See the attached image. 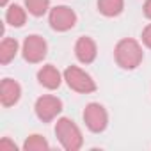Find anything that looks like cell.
I'll list each match as a JSON object with an SVG mask.
<instances>
[{"label":"cell","instance_id":"16","mask_svg":"<svg viewBox=\"0 0 151 151\" xmlns=\"http://www.w3.org/2000/svg\"><path fill=\"white\" fill-rule=\"evenodd\" d=\"M0 151H18V147H16L14 142H11V140L6 137V139L0 140Z\"/></svg>","mask_w":151,"mask_h":151},{"label":"cell","instance_id":"12","mask_svg":"<svg viewBox=\"0 0 151 151\" xmlns=\"http://www.w3.org/2000/svg\"><path fill=\"white\" fill-rule=\"evenodd\" d=\"M123 7H124V0H98V11L109 18L121 14Z\"/></svg>","mask_w":151,"mask_h":151},{"label":"cell","instance_id":"14","mask_svg":"<svg viewBox=\"0 0 151 151\" xmlns=\"http://www.w3.org/2000/svg\"><path fill=\"white\" fill-rule=\"evenodd\" d=\"M48 142L45 140V137L41 135H30L25 144H23V149L25 151H48Z\"/></svg>","mask_w":151,"mask_h":151},{"label":"cell","instance_id":"18","mask_svg":"<svg viewBox=\"0 0 151 151\" xmlns=\"http://www.w3.org/2000/svg\"><path fill=\"white\" fill-rule=\"evenodd\" d=\"M144 16L151 20V0H146L144 2Z\"/></svg>","mask_w":151,"mask_h":151},{"label":"cell","instance_id":"17","mask_svg":"<svg viewBox=\"0 0 151 151\" xmlns=\"http://www.w3.org/2000/svg\"><path fill=\"white\" fill-rule=\"evenodd\" d=\"M142 43H144L147 48H151V25H147V27L142 30Z\"/></svg>","mask_w":151,"mask_h":151},{"label":"cell","instance_id":"6","mask_svg":"<svg viewBox=\"0 0 151 151\" xmlns=\"http://www.w3.org/2000/svg\"><path fill=\"white\" fill-rule=\"evenodd\" d=\"M75 23H77V14H75L73 9H69L66 6H57L50 11V25L53 30L66 32V30L73 29Z\"/></svg>","mask_w":151,"mask_h":151},{"label":"cell","instance_id":"5","mask_svg":"<svg viewBox=\"0 0 151 151\" xmlns=\"http://www.w3.org/2000/svg\"><path fill=\"white\" fill-rule=\"evenodd\" d=\"M84 121H86V126L91 132L100 133L107 128L109 116H107V110L100 103H89L84 110Z\"/></svg>","mask_w":151,"mask_h":151},{"label":"cell","instance_id":"11","mask_svg":"<svg viewBox=\"0 0 151 151\" xmlns=\"http://www.w3.org/2000/svg\"><path fill=\"white\" fill-rule=\"evenodd\" d=\"M18 53V41L13 37H6L0 43V64H9Z\"/></svg>","mask_w":151,"mask_h":151},{"label":"cell","instance_id":"2","mask_svg":"<svg viewBox=\"0 0 151 151\" xmlns=\"http://www.w3.org/2000/svg\"><path fill=\"white\" fill-rule=\"evenodd\" d=\"M55 133L59 137V142L62 144V147L66 151H78L84 144L82 139V132L78 130V126L75 124L71 119L68 117H60L55 124Z\"/></svg>","mask_w":151,"mask_h":151},{"label":"cell","instance_id":"7","mask_svg":"<svg viewBox=\"0 0 151 151\" xmlns=\"http://www.w3.org/2000/svg\"><path fill=\"white\" fill-rule=\"evenodd\" d=\"M62 110V101L57 96H41L36 101V114L43 123H50L52 119H55Z\"/></svg>","mask_w":151,"mask_h":151},{"label":"cell","instance_id":"19","mask_svg":"<svg viewBox=\"0 0 151 151\" xmlns=\"http://www.w3.org/2000/svg\"><path fill=\"white\" fill-rule=\"evenodd\" d=\"M0 6H7V0H0Z\"/></svg>","mask_w":151,"mask_h":151},{"label":"cell","instance_id":"13","mask_svg":"<svg viewBox=\"0 0 151 151\" xmlns=\"http://www.w3.org/2000/svg\"><path fill=\"white\" fill-rule=\"evenodd\" d=\"M6 20L13 27H23L25 22H27V13H25V9L22 6L13 4V6H9V9L6 13Z\"/></svg>","mask_w":151,"mask_h":151},{"label":"cell","instance_id":"1","mask_svg":"<svg viewBox=\"0 0 151 151\" xmlns=\"http://www.w3.org/2000/svg\"><path fill=\"white\" fill-rule=\"evenodd\" d=\"M114 55H116L117 66H121L123 69H135L144 59V52L140 45L130 37H124L116 45Z\"/></svg>","mask_w":151,"mask_h":151},{"label":"cell","instance_id":"15","mask_svg":"<svg viewBox=\"0 0 151 151\" xmlns=\"http://www.w3.org/2000/svg\"><path fill=\"white\" fill-rule=\"evenodd\" d=\"M25 6L32 16H43L50 6V0H25Z\"/></svg>","mask_w":151,"mask_h":151},{"label":"cell","instance_id":"8","mask_svg":"<svg viewBox=\"0 0 151 151\" xmlns=\"http://www.w3.org/2000/svg\"><path fill=\"white\" fill-rule=\"evenodd\" d=\"M22 94V87L13 78H4L0 82V103L4 107H13Z\"/></svg>","mask_w":151,"mask_h":151},{"label":"cell","instance_id":"4","mask_svg":"<svg viewBox=\"0 0 151 151\" xmlns=\"http://www.w3.org/2000/svg\"><path fill=\"white\" fill-rule=\"evenodd\" d=\"M46 50H48L46 41L41 36H37V34H32V36L25 37L22 52H23V59L25 60H29L32 64H37V62H41L46 57Z\"/></svg>","mask_w":151,"mask_h":151},{"label":"cell","instance_id":"3","mask_svg":"<svg viewBox=\"0 0 151 151\" xmlns=\"http://www.w3.org/2000/svg\"><path fill=\"white\" fill-rule=\"evenodd\" d=\"M64 80L73 91H77V93L87 94V93H94L96 91V84L91 78V75L86 73L84 69L77 68V66H69L64 71Z\"/></svg>","mask_w":151,"mask_h":151},{"label":"cell","instance_id":"10","mask_svg":"<svg viewBox=\"0 0 151 151\" xmlns=\"http://www.w3.org/2000/svg\"><path fill=\"white\" fill-rule=\"evenodd\" d=\"M37 80L46 89H57L60 86V82H62L59 69L55 66H52V64H46L37 71Z\"/></svg>","mask_w":151,"mask_h":151},{"label":"cell","instance_id":"9","mask_svg":"<svg viewBox=\"0 0 151 151\" xmlns=\"http://www.w3.org/2000/svg\"><path fill=\"white\" fill-rule=\"evenodd\" d=\"M96 52H98L96 43L91 37H87V36L78 37L77 45H75V53H77V59L80 62H84V64H91L96 59Z\"/></svg>","mask_w":151,"mask_h":151}]
</instances>
